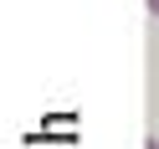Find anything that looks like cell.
Returning a JSON list of instances; mask_svg holds the SVG:
<instances>
[{"instance_id": "6da1fadb", "label": "cell", "mask_w": 159, "mask_h": 149, "mask_svg": "<svg viewBox=\"0 0 159 149\" xmlns=\"http://www.w3.org/2000/svg\"><path fill=\"white\" fill-rule=\"evenodd\" d=\"M144 149H159V139H144Z\"/></svg>"}, {"instance_id": "7a4b0ae2", "label": "cell", "mask_w": 159, "mask_h": 149, "mask_svg": "<svg viewBox=\"0 0 159 149\" xmlns=\"http://www.w3.org/2000/svg\"><path fill=\"white\" fill-rule=\"evenodd\" d=\"M149 11H154V16H159V0H149Z\"/></svg>"}]
</instances>
